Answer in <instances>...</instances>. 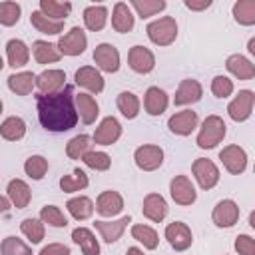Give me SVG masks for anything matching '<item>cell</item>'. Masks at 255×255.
Here are the masks:
<instances>
[{"label":"cell","mask_w":255,"mask_h":255,"mask_svg":"<svg viewBox=\"0 0 255 255\" xmlns=\"http://www.w3.org/2000/svg\"><path fill=\"white\" fill-rule=\"evenodd\" d=\"M165 239L175 251H185L193 241L189 227L185 223H181V221H173V223H169L165 227Z\"/></svg>","instance_id":"cell-10"},{"label":"cell","mask_w":255,"mask_h":255,"mask_svg":"<svg viewBox=\"0 0 255 255\" xmlns=\"http://www.w3.org/2000/svg\"><path fill=\"white\" fill-rule=\"evenodd\" d=\"M122 207H124V199H122V195H120L118 191H112V189H110V191H102V193L98 195L96 209H98L100 215L112 217V215L120 213Z\"/></svg>","instance_id":"cell-18"},{"label":"cell","mask_w":255,"mask_h":255,"mask_svg":"<svg viewBox=\"0 0 255 255\" xmlns=\"http://www.w3.org/2000/svg\"><path fill=\"white\" fill-rule=\"evenodd\" d=\"M2 68H4V62H2V58H0V70H2Z\"/></svg>","instance_id":"cell-55"},{"label":"cell","mask_w":255,"mask_h":255,"mask_svg":"<svg viewBox=\"0 0 255 255\" xmlns=\"http://www.w3.org/2000/svg\"><path fill=\"white\" fill-rule=\"evenodd\" d=\"M72 239L74 243H78L84 251V255H100V245H98V239L94 237V233L86 227H78L72 231Z\"/></svg>","instance_id":"cell-28"},{"label":"cell","mask_w":255,"mask_h":255,"mask_svg":"<svg viewBox=\"0 0 255 255\" xmlns=\"http://www.w3.org/2000/svg\"><path fill=\"white\" fill-rule=\"evenodd\" d=\"M90 137L88 135H76V137H72L70 141H68V145H66V153H68V157H72V159H82L88 151H90Z\"/></svg>","instance_id":"cell-40"},{"label":"cell","mask_w":255,"mask_h":255,"mask_svg":"<svg viewBox=\"0 0 255 255\" xmlns=\"http://www.w3.org/2000/svg\"><path fill=\"white\" fill-rule=\"evenodd\" d=\"M249 52H251V54H255V38H251V40H249Z\"/></svg>","instance_id":"cell-54"},{"label":"cell","mask_w":255,"mask_h":255,"mask_svg":"<svg viewBox=\"0 0 255 255\" xmlns=\"http://www.w3.org/2000/svg\"><path fill=\"white\" fill-rule=\"evenodd\" d=\"M86 46H88V38L80 26H74L68 34H64L58 40V52L64 56H80L84 54Z\"/></svg>","instance_id":"cell-4"},{"label":"cell","mask_w":255,"mask_h":255,"mask_svg":"<svg viewBox=\"0 0 255 255\" xmlns=\"http://www.w3.org/2000/svg\"><path fill=\"white\" fill-rule=\"evenodd\" d=\"M32 52H34V58L38 64H52V62H58L60 60V52H58V46L50 44V42H44V40H36L32 44Z\"/></svg>","instance_id":"cell-30"},{"label":"cell","mask_w":255,"mask_h":255,"mask_svg":"<svg viewBox=\"0 0 255 255\" xmlns=\"http://www.w3.org/2000/svg\"><path fill=\"white\" fill-rule=\"evenodd\" d=\"M40 219H42V223H48L52 227H66L68 225L66 215L56 205H44L40 211Z\"/></svg>","instance_id":"cell-42"},{"label":"cell","mask_w":255,"mask_h":255,"mask_svg":"<svg viewBox=\"0 0 255 255\" xmlns=\"http://www.w3.org/2000/svg\"><path fill=\"white\" fill-rule=\"evenodd\" d=\"M233 16L243 26L255 24V0H239V2H235Z\"/></svg>","instance_id":"cell-36"},{"label":"cell","mask_w":255,"mask_h":255,"mask_svg":"<svg viewBox=\"0 0 255 255\" xmlns=\"http://www.w3.org/2000/svg\"><path fill=\"white\" fill-rule=\"evenodd\" d=\"M225 122L219 118V116H207L203 120V126L199 129V135H197V145L201 149H211L215 147L223 137H225Z\"/></svg>","instance_id":"cell-2"},{"label":"cell","mask_w":255,"mask_h":255,"mask_svg":"<svg viewBox=\"0 0 255 255\" xmlns=\"http://www.w3.org/2000/svg\"><path fill=\"white\" fill-rule=\"evenodd\" d=\"M24 133H26V124L22 118H16V116L6 118L0 126V135L8 141H18L24 137Z\"/></svg>","instance_id":"cell-31"},{"label":"cell","mask_w":255,"mask_h":255,"mask_svg":"<svg viewBox=\"0 0 255 255\" xmlns=\"http://www.w3.org/2000/svg\"><path fill=\"white\" fill-rule=\"evenodd\" d=\"M76 84L86 88V90H90V92H94V94H100L104 90V78L92 66H82L76 72Z\"/></svg>","instance_id":"cell-21"},{"label":"cell","mask_w":255,"mask_h":255,"mask_svg":"<svg viewBox=\"0 0 255 255\" xmlns=\"http://www.w3.org/2000/svg\"><path fill=\"white\" fill-rule=\"evenodd\" d=\"M131 237H133L135 241L143 243L145 249H155L157 243H159L157 233H155L151 227H147V225H133V227H131Z\"/></svg>","instance_id":"cell-39"},{"label":"cell","mask_w":255,"mask_h":255,"mask_svg":"<svg viewBox=\"0 0 255 255\" xmlns=\"http://www.w3.org/2000/svg\"><path fill=\"white\" fill-rule=\"evenodd\" d=\"M185 6L189 10H205L211 6V0H185Z\"/></svg>","instance_id":"cell-51"},{"label":"cell","mask_w":255,"mask_h":255,"mask_svg":"<svg viewBox=\"0 0 255 255\" xmlns=\"http://www.w3.org/2000/svg\"><path fill=\"white\" fill-rule=\"evenodd\" d=\"M60 187H62V191H66V193L80 191V189L88 187V175L78 167V169L72 171V175H64V177L60 179Z\"/></svg>","instance_id":"cell-38"},{"label":"cell","mask_w":255,"mask_h":255,"mask_svg":"<svg viewBox=\"0 0 255 255\" xmlns=\"http://www.w3.org/2000/svg\"><path fill=\"white\" fill-rule=\"evenodd\" d=\"M145 32H147V36H149V40H151L153 44H157V46H169V44L175 40V36H177L175 18L163 16V18H159V20H153V22L147 24Z\"/></svg>","instance_id":"cell-3"},{"label":"cell","mask_w":255,"mask_h":255,"mask_svg":"<svg viewBox=\"0 0 255 255\" xmlns=\"http://www.w3.org/2000/svg\"><path fill=\"white\" fill-rule=\"evenodd\" d=\"M40 12L52 20L62 22L72 12V4L70 2H58V0H40Z\"/></svg>","instance_id":"cell-32"},{"label":"cell","mask_w":255,"mask_h":255,"mask_svg":"<svg viewBox=\"0 0 255 255\" xmlns=\"http://www.w3.org/2000/svg\"><path fill=\"white\" fill-rule=\"evenodd\" d=\"M8 209H10V199H6V197L0 195V213H6Z\"/></svg>","instance_id":"cell-52"},{"label":"cell","mask_w":255,"mask_h":255,"mask_svg":"<svg viewBox=\"0 0 255 255\" xmlns=\"http://www.w3.org/2000/svg\"><path fill=\"white\" fill-rule=\"evenodd\" d=\"M0 249H2V255H32L30 247H28L22 239H18V237H14V235L2 239Z\"/></svg>","instance_id":"cell-44"},{"label":"cell","mask_w":255,"mask_h":255,"mask_svg":"<svg viewBox=\"0 0 255 255\" xmlns=\"http://www.w3.org/2000/svg\"><path fill=\"white\" fill-rule=\"evenodd\" d=\"M82 161H84L88 167L96 169V171H106V169L110 167V163H112L110 155L104 153V151H88V153L82 157Z\"/></svg>","instance_id":"cell-46"},{"label":"cell","mask_w":255,"mask_h":255,"mask_svg":"<svg viewBox=\"0 0 255 255\" xmlns=\"http://www.w3.org/2000/svg\"><path fill=\"white\" fill-rule=\"evenodd\" d=\"M8 197H10V201H12V205H16L18 209H24L28 203H30V197H32V193H30V187L26 185V181H22V179H12L10 183H8Z\"/></svg>","instance_id":"cell-27"},{"label":"cell","mask_w":255,"mask_h":255,"mask_svg":"<svg viewBox=\"0 0 255 255\" xmlns=\"http://www.w3.org/2000/svg\"><path fill=\"white\" fill-rule=\"evenodd\" d=\"M201 94H203V90H201V84L197 80H191V78L181 80V84H179V88L173 96V104L175 106L195 104V102L201 100Z\"/></svg>","instance_id":"cell-17"},{"label":"cell","mask_w":255,"mask_h":255,"mask_svg":"<svg viewBox=\"0 0 255 255\" xmlns=\"http://www.w3.org/2000/svg\"><path fill=\"white\" fill-rule=\"evenodd\" d=\"M106 20H108V10L104 6H88L84 10V24L88 30L92 32H98L106 26Z\"/></svg>","instance_id":"cell-34"},{"label":"cell","mask_w":255,"mask_h":255,"mask_svg":"<svg viewBox=\"0 0 255 255\" xmlns=\"http://www.w3.org/2000/svg\"><path fill=\"white\" fill-rule=\"evenodd\" d=\"M34 86H36V76L32 72H20L8 78V88L18 96H28Z\"/></svg>","instance_id":"cell-29"},{"label":"cell","mask_w":255,"mask_h":255,"mask_svg":"<svg viewBox=\"0 0 255 255\" xmlns=\"http://www.w3.org/2000/svg\"><path fill=\"white\" fill-rule=\"evenodd\" d=\"M128 62H129V68L137 74H149L155 66V58L153 54L143 48V46H133L129 48V54H128Z\"/></svg>","instance_id":"cell-13"},{"label":"cell","mask_w":255,"mask_h":255,"mask_svg":"<svg viewBox=\"0 0 255 255\" xmlns=\"http://www.w3.org/2000/svg\"><path fill=\"white\" fill-rule=\"evenodd\" d=\"M225 66H227V70H229L235 78H239V80H251V78L255 76V66H253L245 56L233 54V56L227 58Z\"/></svg>","instance_id":"cell-24"},{"label":"cell","mask_w":255,"mask_h":255,"mask_svg":"<svg viewBox=\"0 0 255 255\" xmlns=\"http://www.w3.org/2000/svg\"><path fill=\"white\" fill-rule=\"evenodd\" d=\"M211 92L217 98H227L233 92V82L229 78H225V76H215L213 82H211Z\"/></svg>","instance_id":"cell-48"},{"label":"cell","mask_w":255,"mask_h":255,"mask_svg":"<svg viewBox=\"0 0 255 255\" xmlns=\"http://www.w3.org/2000/svg\"><path fill=\"white\" fill-rule=\"evenodd\" d=\"M126 255H145V253H143V251H141V249H137V247H129V249H128V253H126Z\"/></svg>","instance_id":"cell-53"},{"label":"cell","mask_w":255,"mask_h":255,"mask_svg":"<svg viewBox=\"0 0 255 255\" xmlns=\"http://www.w3.org/2000/svg\"><path fill=\"white\" fill-rule=\"evenodd\" d=\"M36 108H38V120L48 131H68L78 122L72 86H64L60 92L48 96L38 94Z\"/></svg>","instance_id":"cell-1"},{"label":"cell","mask_w":255,"mask_h":255,"mask_svg":"<svg viewBox=\"0 0 255 255\" xmlns=\"http://www.w3.org/2000/svg\"><path fill=\"white\" fill-rule=\"evenodd\" d=\"M20 229L22 233L32 241V243H40L44 239V223L40 219H34V217H28L20 223Z\"/></svg>","instance_id":"cell-43"},{"label":"cell","mask_w":255,"mask_h":255,"mask_svg":"<svg viewBox=\"0 0 255 255\" xmlns=\"http://www.w3.org/2000/svg\"><path fill=\"white\" fill-rule=\"evenodd\" d=\"M191 169H193V175H195V179H197V183H199L201 189H211V187L217 185V181H219V169L215 167V163L211 159L199 157V159L193 161V167Z\"/></svg>","instance_id":"cell-5"},{"label":"cell","mask_w":255,"mask_h":255,"mask_svg":"<svg viewBox=\"0 0 255 255\" xmlns=\"http://www.w3.org/2000/svg\"><path fill=\"white\" fill-rule=\"evenodd\" d=\"M141 211H143V215H145L147 219L159 223V221H163L165 215H167V203H165V199H163L159 193H149V195H145V199H143Z\"/></svg>","instance_id":"cell-19"},{"label":"cell","mask_w":255,"mask_h":255,"mask_svg":"<svg viewBox=\"0 0 255 255\" xmlns=\"http://www.w3.org/2000/svg\"><path fill=\"white\" fill-rule=\"evenodd\" d=\"M131 6L137 10V14L141 18H149V16L161 12L165 8V2L163 0H133Z\"/></svg>","instance_id":"cell-45"},{"label":"cell","mask_w":255,"mask_h":255,"mask_svg":"<svg viewBox=\"0 0 255 255\" xmlns=\"http://www.w3.org/2000/svg\"><path fill=\"white\" fill-rule=\"evenodd\" d=\"M0 114H2V100H0Z\"/></svg>","instance_id":"cell-56"},{"label":"cell","mask_w":255,"mask_h":255,"mask_svg":"<svg viewBox=\"0 0 255 255\" xmlns=\"http://www.w3.org/2000/svg\"><path fill=\"white\" fill-rule=\"evenodd\" d=\"M169 193H171V199L177 203V205H191L197 197L195 193V187L193 183L185 177V175H175L169 183Z\"/></svg>","instance_id":"cell-8"},{"label":"cell","mask_w":255,"mask_h":255,"mask_svg":"<svg viewBox=\"0 0 255 255\" xmlns=\"http://www.w3.org/2000/svg\"><path fill=\"white\" fill-rule=\"evenodd\" d=\"M66 86V74L62 70H46L36 76V88L40 94H56Z\"/></svg>","instance_id":"cell-15"},{"label":"cell","mask_w":255,"mask_h":255,"mask_svg":"<svg viewBox=\"0 0 255 255\" xmlns=\"http://www.w3.org/2000/svg\"><path fill=\"white\" fill-rule=\"evenodd\" d=\"M253 102H255L253 92H251V90H241V92L237 94V98H235V100L229 104V108H227L231 120H235V122H245V120L251 116V112H253Z\"/></svg>","instance_id":"cell-11"},{"label":"cell","mask_w":255,"mask_h":255,"mask_svg":"<svg viewBox=\"0 0 255 255\" xmlns=\"http://www.w3.org/2000/svg\"><path fill=\"white\" fill-rule=\"evenodd\" d=\"M167 128H169L171 133L189 135V133L197 128V114L191 112V110L177 112V114H173V116L167 120Z\"/></svg>","instance_id":"cell-14"},{"label":"cell","mask_w":255,"mask_h":255,"mask_svg":"<svg viewBox=\"0 0 255 255\" xmlns=\"http://www.w3.org/2000/svg\"><path fill=\"white\" fill-rule=\"evenodd\" d=\"M30 22L32 26L42 32V34H60L64 30V22H58V20H52L48 18L46 14H42L40 10H34L32 16H30Z\"/></svg>","instance_id":"cell-33"},{"label":"cell","mask_w":255,"mask_h":255,"mask_svg":"<svg viewBox=\"0 0 255 255\" xmlns=\"http://www.w3.org/2000/svg\"><path fill=\"white\" fill-rule=\"evenodd\" d=\"M66 207H68L70 215H72L74 219H78V221H84V219H88V217L94 213V203H92V199H90V197H84V195L70 199V201L66 203Z\"/></svg>","instance_id":"cell-35"},{"label":"cell","mask_w":255,"mask_h":255,"mask_svg":"<svg viewBox=\"0 0 255 255\" xmlns=\"http://www.w3.org/2000/svg\"><path fill=\"white\" fill-rule=\"evenodd\" d=\"M143 108L149 116H161L167 108V94L163 90H159L157 86L147 88L145 98H143Z\"/></svg>","instance_id":"cell-22"},{"label":"cell","mask_w":255,"mask_h":255,"mask_svg":"<svg viewBox=\"0 0 255 255\" xmlns=\"http://www.w3.org/2000/svg\"><path fill=\"white\" fill-rule=\"evenodd\" d=\"M6 56H8V64L12 68H22L28 64L30 50L22 40H10L6 44Z\"/></svg>","instance_id":"cell-26"},{"label":"cell","mask_w":255,"mask_h":255,"mask_svg":"<svg viewBox=\"0 0 255 255\" xmlns=\"http://www.w3.org/2000/svg\"><path fill=\"white\" fill-rule=\"evenodd\" d=\"M219 159L225 165V169L229 173H235V175L243 173L245 167H247V153L239 145H227V147H223L219 151Z\"/></svg>","instance_id":"cell-7"},{"label":"cell","mask_w":255,"mask_h":255,"mask_svg":"<svg viewBox=\"0 0 255 255\" xmlns=\"http://www.w3.org/2000/svg\"><path fill=\"white\" fill-rule=\"evenodd\" d=\"M24 171H26V175L32 177V179H42V177L46 175V171H48V159L42 157V155H32V157L26 159Z\"/></svg>","instance_id":"cell-41"},{"label":"cell","mask_w":255,"mask_h":255,"mask_svg":"<svg viewBox=\"0 0 255 255\" xmlns=\"http://www.w3.org/2000/svg\"><path fill=\"white\" fill-rule=\"evenodd\" d=\"M122 135V126L114 116H108L102 120V124L94 131V141L100 145H112L120 139Z\"/></svg>","instance_id":"cell-9"},{"label":"cell","mask_w":255,"mask_h":255,"mask_svg":"<svg viewBox=\"0 0 255 255\" xmlns=\"http://www.w3.org/2000/svg\"><path fill=\"white\" fill-rule=\"evenodd\" d=\"M118 110L122 112L124 118L133 120L139 114V100H137V96L131 94V92H122L118 96Z\"/></svg>","instance_id":"cell-37"},{"label":"cell","mask_w":255,"mask_h":255,"mask_svg":"<svg viewBox=\"0 0 255 255\" xmlns=\"http://www.w3.org/2000/svg\"><path fill=\"white\" fill-rule=\"evenodd\" d=\"M94 62L104 70V72H118L120 68V52L112 44H98L94 50Z\"/></svg>","instance_id":"cell-12"},{"label":"cell","mask_w":255,"mask_h":255,"mask_svg":"<svg viewBox=\"0 0 255 255\" xmlns=\"http://www.w3.org/2000/svg\"><path fill=\"white\" fill-rule=\"evenodd\" d=\"M20 20V4L16 2H0V24L14 26Z\"/></svg>","instance_id":"cell-47"},{"label":"cell","mask_w":255,"mask_h":255,"mask_svg":"<svg viewBox=\"0 0 255 255\" xmlns=\"http://www.w3.org/2000/svg\"><path fill=\"white\" fill-rule=\"evenodd\" d=\"M40 255H70V247L64 243H50L40 251Z\"/></svg>","instance_id":"cell-50"},{"label":"cell","mask_w":255,"mask_h":255,"mask_svg":"<svg viewBox=\"0 0 255 255\" xmlns=\"http://www.w3.org/2000/svg\"><path fill=\"white\" fill-rule=\"evenodd\" d=\"M74 102H76V112L80 114L82 122L84 124H94L98 114H100V108H98L96 100L90 94H78V96H74Z\"/></svg>","instance_id":"cell-23"},{"label":"cell","mask_w":255,"mask_h":255,"mask_svg":"<svg viewBox=\"0 0 255 255\" xmlns=\"http://www.w3.org/2000/svg\"><path fill=\"white\" fill-rule=\"evenodd\" d=\"M112 26H114V30H116V32H122V34L129 32V30L133 28V16H131V10H129V6H128V4L118 2V4L114 6Z\"/></svg>","instance_id":"cell-25"},{"label":"cell","mask_w":255,"mask_h":255,"mask_svg":"<svg viewBox=\"0 0 255 255\" xmlns=\"http://www.w3.org/2000/svg\"><path fill=\"white\" fill-rule=\"evenodd\" d=\"M135 165L143 171H153L163 163V149L159 145H141L133 153Z\"/></svg>","instance_id":"cell-6"},{"label":"cell","mask_w":255,"mask_h":255,"mask_svg":"<svg viewBox=\"0 0 255 255\" xmlns=\"http://www.w3.org/2000/svg\"><path fill=\"white\" fill-rule=\"evenodd\" d=\"M129 221H131V217L124 215L118 221H96L94 225H96V229L100 231V235H102V239L106 243H114V241H118L122 237V233H124V229L128 227Z\"/></svg>","instance_id":"cell-20"},{"label":"cell","mask_w":255,"mask_h":255,"mask_svg":"<svg viewBox=\"0 0 255 255\" xmlns=\"http://www.w3.org/2000/svg\"><path fill=\"white\" fill-rule=\"evenodd\" d=\"M235 251L239 255H255V241L251 235H237L235 237Z\"/></svg>","instance_id":"cell-49"},{"label":"cell","mask_w":255,"mask_h":255,"mask_svg":"<svg viewBox=\"0 0 255 255\" xmlns=\"http://www.w3.org/2000/svg\"><path fill=\"white\" fill-rule=\"evenodd\" d=\"M211 217H213V223H215L217 227H231V225H235L237 219H239V207H237L235 201L223 199V201H219V203L215 205Z\"/></svg>","instance_id":"cell-16"}]
</instances>
